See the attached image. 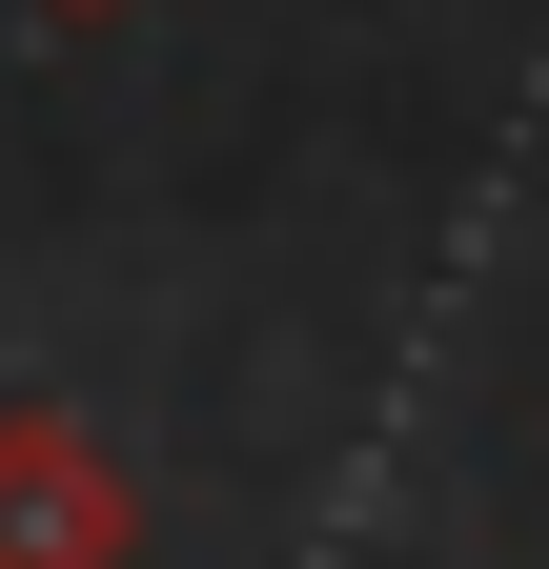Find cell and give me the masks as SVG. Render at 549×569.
Returning a JSON list of instances; mask_svg holds the SVG:
<instances>
[{"instance_id":"obj_1","label":"cell","mask_w":549,"mask_h":569,"mask_svg":"<svg viewBox=\"0 0 549 569\" xmlns=\"http://www.w3.org/2000/svg\"><path fill=\"white\" fill-rule=\"evenodd\" d=\"M0 569H143V468L82 407H0Z\"/></svg>"},{"instance_id":"obj_2","label":"cell","mask_w":549,"mask_h":569,"mask_svg":"<svg viewBox=\"0 0 549 569\" xmlns=\"http://www.w3.org/2000/svg\"><path fill=\"white\" fill-rule=\"evenodd\" d=\"M41 21H122V0H41Z\"/></svg>"}]
</instances>
